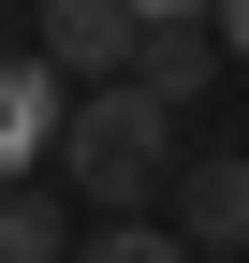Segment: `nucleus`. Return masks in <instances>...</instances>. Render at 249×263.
<instances>
[{"instance_id": "nucleus-1", "label": "nucleus", "mask_w": 249, "mask_h": 263, "mask_svg": "<svg viewBox=\"0 0 249 263\" xmlns=\"http://www.w3.org/2000/svg\"><path fill=\"white\" fill-rule=\"evenodd\" d=\"M59 176L88 190V205H162L176 190V103L147 73H103V88H74V117H59Z\"/></svg>"}, {"instance_id": "nucleus-2", "label": "nucleus", "mask_w": 249, "mask_h": 263, "mask_svg": "<svg viewBox=\"0 0 249 263\" xmlns=\"http://www.w3.org/2000/svg\"><path fill=\"white\" fill-rule=\"evenodd\" d=\"M59 117H74V73H59L44 44L0 59V176H44L59 161Z\"/></svg>"}, {"instance_id": "nucleus-3", "label": "nucleus", "mask_w": 249, "mask_h": 263, "mask_svg": "<svg viewBox=\"0 0 249 263\" xmlns=\"http://www.w3.org/2000/svg\"><path fill=\"white\" fill-rule=\"evenodd\" d=\"M132 29H147L132 0H44V29H29V44H44L74 88H103V73H132Z\"/></svg>"}, {"instance_id": "nucleus-4", "label": "nucleus", "mask_w": 249, "mask_h": 263, "mask_svg": "<svg viewBox=\"0 0 249 263\" xmlns=\"http://www.w3.org/2000/svg\"><path fill=\"white\" fill-rule=\"evenodd\" d=\"M162 219H176L191 249H249V161H176Z\"/></svg>"}, {"instance_id": "nucleus-5", "label": "nucleus", "mask_w": 249, "mask_h": 263, "mask_svg": "<svg viewBox=\"0 0 249 263\" xmlns=\"http://www.w3.org/2000/svg\"><path fill=\"white\" fill-rule=\"evenodd\" d=\"M132 73L162 88V103H205V73H220V29H205V15H147V29H132Z\"/></svg>"}, {"instance_id": "nucleus-6", "label": "nucleus", "mask_w": 249, "mask_h": 263, "mask_svg": "<svg viewBox=\"0 0 249 263\" xmlns=\"http://www.w3.org/2000/svg\"><path fill=\"white\" fill-rule=\"evenodd\" d=\"M74 263H205V249L176 234L162 205H117V219H88V234H74Z\"/></svg>"}, {"instance_id": "nucleus-7", "label": "nucleus", "mask_w": 249, "mask_h": 263, "mask_svg": "<svg viewBox=\"0 0 249 263\" xmlns=\"http://www.w3.org/2000/svg\"><path fill=\"white\" fill-rule=\"evenodd\" d=\"M0 263H74V219H59L29 176H0Z\"/></svg>"}, {"instance_id": "nucleus-8", "label": "nucleus", "mask_w": 249, "mask_h": 263, "mask_svg": "<svg viewBox=\"0 0 249 263\" xmlns=\"http://www.w3.org/2000/svg\"><path fill=\"white\" fill-rule=\"evenodd\" d=\"M205 29H220V59H249V0H220V15H205Z\"/></svg>"}, {"instance_id": "nucleus-9", "label": "nucleus", "mask_w": 249, "mask_h": 263, "mask_svg": "<svg viewBox=\"0 0 249 263\" xmlns=\"http://www.w3.org/2000/svg\"><path fill=\"white\" fill-rule=\"evenodd\" d=\"M132 15H220V0H132Z\"/></svg>"}, {"instance_id": "nucleus-10", "label": "nucleus", "mask_w": 249, "mask_h": 263, "mask_svg": "<svg viewBox=\"0 0 249 263\" xmlns=\"http://www.w3.org/2000/svg\"><path fill=\"white\" fill-rule=\"evenodd\" d=\"M205 263H249V249H205Z\"/></svg>"}]
</instances>
